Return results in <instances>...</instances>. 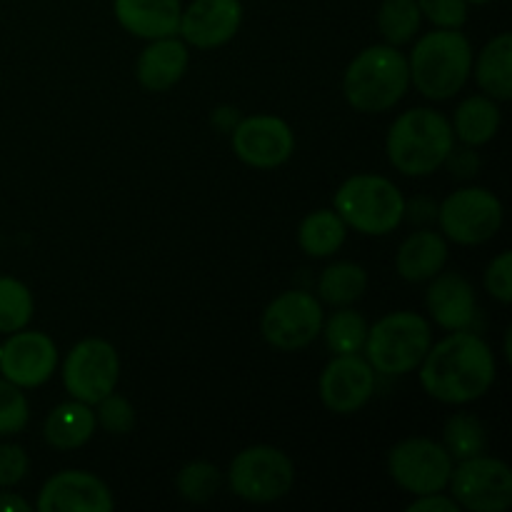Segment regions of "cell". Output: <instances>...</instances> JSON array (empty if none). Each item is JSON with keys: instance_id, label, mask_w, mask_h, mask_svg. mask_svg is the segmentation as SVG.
<instances>
[{"instance_id": "obj_22", "label": "cell", "mask_w": 512, "mask_h": 512, "mask_svg": "<svg viewBox=\"0 0 512 512\" xmlns=\"http://www.w3.org/2000/svg\"><path fill=\"white\" fill-rule=\"evenodd\" d=\"M95 413L90 405L80 400L58 405L53 413L45 418L43 438L55 450H78L93 438L95 433Z\"/></svg>"}, {"instance_id": "obj_9", "label": "cell", "mask_w": 512, "mask_h": 512, "mask_svg": "<svg viewBox=\"0 0 512 512\" xmlns=\"http://www.w3.org/2000/svg\"><path fill=\"white\" fill-rule=\"evenodd\" d=\"M450 498L460 510L505 512L512 505V473L498 458L475 455L450 473Z\"/></svg>"}, {"instance_id": "obj_6", "label": "cell", "mask_w": 512, "mask_h": 512, "mask_svg": "<svg viewBox=\"0 0 512 512\" xmlns=\"http://www.w3.org/2000/svg\"><path fill=\"white\" fill-rule=\"evenodd\" d=\"M430 345H433V333L428 320L418 313L398 310L368 328L363 350L375 373L398 378L413 373L423 363Z\"/></svg>"}, {"instance_id": "obj_18", "label": "cell", "mask_w": 512, "mask_h": 512, "mask_svg": "<svg viewBox=\"0 0 512 512\" xmlns=\"http://www.w3.org/2000/svg\"><path fill=\"white\" fill-rule=\"evenodd\" d=\"M428 293H425V305L435 323L443 330H470L475 320V290L468 278L460 273H443L440 270L435 278H430Z\"/></svg>"}, {"instance_id": "obj_15", "label": "cell", "mask_w": 512, "mask_h": 512, "mask_svg": "<svg viewBox=\"0 0 512 512\" xmlns=\"http://www.w3.org/2000/svg\"><path fill=\"white\" fill-rule=\"evenodd\" d=\"M318 390L330 413L353 415L373 398L375 370L358 353L335 355L320 375Z\"/></svg>"}, {"instance_id": "obj_41", "label": "cell", "mask_w": 512, "mask_h": 512, "mask_svg": "<svg viewBox=\"0 0 512 512\" xmlns=\"http://www.w3.org/2000/svg\"><path fill=\"white\" fill-rule=\"evenodd\" d=\"M465 3H468V5H488L490 0H465Z\"/></svg>"}, {"instance_id": "obj_21", "label": "cell", "mask_w": 512, "mask_h": 512, "mask_svg": "<svg viewBox=\"0 0 512 512\" xmlns=\"http://www.w3.org/2000/svg\"><path fill=\"white\" fill-rule=\"evenodd\" d=\"M445 263H448V243L433 230H418L408 235L395 255V270L408 283H425L435 278Z\"/></svg>"}, {"instance_id": "obj_27", "label": "cell", "mask_w": 512, "mask_h": 512, "mask_svg": "<svg viewBox=\"0 0 512 512\" xmlns=\"http://www.w3.org/2000/svg\"><path fill=\"white\" fill-rule=\"evenodd\" d=\"M423 13H420L415 0H383L378 10V30L385 38V43L400 45L410 43L418 35Z\"/></svg>"}, {"instance_id": "obj_8", "label": "cell", "mask_w": 512, "mask_h": 512, "mask_svg": "<svg viewBox=\"0 0 512 512\" xmlns=\"http://www.w3.org/2000/svg\"><path fill=\"white\" fill-rule=\"evenodd\" d=\"M440 230L458 245H483L503 228V203L488 188H460L438 208Z\"/></svg>"}, {"instance_id": "obj_12", "label": "cell", "mask_w": 512, "mask_h": 512, "mask_svg": "<svg viewBox=\"0 0 512 512\" xmlns=\"http://www.w3.org/2000/svg\"><path fill=\"white\" fill-rule=\"evenodd\" d=\"M388 473L398 488L413 495L443 493L453 473V458L435 440L408 438L388 453Z\"/></svg>"}, {"instance_id": "obj_35", "label": "cell", "mask_w": 512, "mask_h": 512, "mask_svg": "<svg viewBox=\"0 0 512 512\" xmlns=\"http://www.w3.org/2000/svg\"><path fill=\"white\" fill-rule=\"evenodd\" d=\"M485 290L493 295L498 303L510 305L512 303V253L503 250L498 258L485 270Z\"/></svg>"}, {"instance_id": "obj_40", "label": "cell", "mask_w": 512, "mask_h": 512, "mask_svg": "<svg viewBox=\"0 0 512 512\" xmlns=\"http://www.w3.org/2000/svg\"><path fill=\"white\" fill-rule=\"evenodd\" d=\"M30 505L15 493H0V512H28Z\"/></svg>"}, {"instance_id": "obj_17", "label": "cell", "mask_w": 512, "mask_h": 512, "mask_svg": "<svg viewBox=\"0 0 512 512\" xmlns=\"http://www.w3.org/2000/svg\"><path fill=\"white\" fill-rule=\"evenodd\" d=\"M115 500L108 485L85 470H63L43 485L40 512H110Z\"/></svg>"}, {"instance_id": "obj_24", "label": "cell", "mask_w": 512, "mask_h": 512, "mask_svg": "<svg viewBox=\"0 0 512 512\" xmlns=\"http://www.w3.org/2000/svg\"><path fill=\"white\" fill-rule=\"evenodd\" d=\"M475 80L480 90L498 103L512 98V33H500L480 50Z\"/></svg>"}, {"instance_id": "obj_33", "label": "cell", "mask_w": 512, "mask_h": 512, "mask_svg": "<svg viewBox=\"0 0 512 512\" xmlns=\"http://www.w3.org/2000/svg\"><path fill=\"white\" fill-rule=\"evenodd\" d=\"M95 423L110 435H125L133 430L135 425V408L130 405L128 398L123 395H105L95 410Z\"/></svg>"}, {"instance_id": "obj_39", "label": "cell", "mask_w": 512, "mask_h": 512, "mask_svg": "<svg viewBox=\"0 0 512 512\" xmlns=\"http://www.w3.org/2000/svg\"><path fill=\"white\" fill-rule=\"evenodd\" d=\"M213 125L220 130H233L238 125V110L235 108H218L213 113Z\"/></svg>"}, {"instance_id": "obj_13", "label": "cell", "mask_w": 512, "mask_h": 512, "mask_svg": "<svg viewBox=\"0 0 512 512\" xmlns=\"http://www.w3.org/2000/svg\"><path fill=\"white\" fill-rule=\"evenodd\" d=\"M230 133H233V153L250 168L273 170L293 158V128L278 115H250L238 120Z\"/></svg>"}, {"instance_id": "obj_20", "label": "cell", "mask_w": 512, "mask_h": 512, "mask_svg": "<svg viewBox=\"0 0 512 512\" xmlns=\"http://www.w3.org/2000/svg\"><path fill=\"white\" fill-rule=\"evenodd\" d=\"M190 63V53L185 40L170 38L150 40L148 48L140 53L135 65V78L150 93H163L170 90L185 75Z\"/></svg>"}, {"instance_id": "obj_25", "label": "cell", "mask_w": 512, "mask_h": 512, "mask_svg": "<svg viewBox=\"0 0 512 512\" xmlns=\"http://www.w3.org/2000/svg\"><path fill=\"white\" fill-rule=\"evenodd\" d=\"M348 225L335 210H315L298 228V245L308 258H330L345 243Z\"/></svg>"}, {"instance_id": "obj_7", "label": "cell", "mask_w": 512, "mask_h": 512, "mask_svg": "<svg viewBox=\"0 0 512 512\" xmlns=\"http://www.w3.org/2000/svg\"><path fill=\"white\" fill-rule=\"evenodd\" d=\"M228 483L233 495L245 503H275L293 490L295 465L283 450L273 445H253L233 458Z\"/></svg>"}, {"instance_id": "obj_11", "label": "cell", "mask_w": 512, "mask_h": 512, "mask_svg": "<svg viewBox=\"0 0 512 512\" xmlns=\"http://www.w3.org/2000/svg\"><path fill=\"white\" fill-rule=\"evenodd\" d=\"M325 323L323 305L305 290L280 293L265 308L260 330L265 343L278 350H303L320 335Z\"/></svg>"}, {"instance_id": "obj_37", "label": "cell", "mask_w": 512, "mask_h": 512, "mask_svg": "<svg viewBox=\"0 0 512 512\" xmlns=\"http://www.w3.org/2000/svg\"><path fill=\"white\" fill-rule=\"evenodd\" d=\"M445 163H448L450 173H453L455 178H473V175H478V170H480V158L473 153V148H470V145L450 150V155Z\"/></svg>"}, {"instance_id": "obj_5", "label": "cell", "mask_w": 512, "mask_h": 512, "mask_svg": "<svg viewBox=\"0 0 512 512\" xmlns=\"http://www.w3.org/2000/svg\"><path fill=\"white\" fill-rule=\"evenodd\" d=\"M405 198L393 180L360 173L345 180L333 198V210L348 228L363 235H388L403 223Z\"/></svg>"}, {"instance_id": "obj_14", "label": "cell", "mask_w": 512, "mask_h": 512, "mask_svg": "<svg viewBox=\"0 0 512 512\" xmlns=\"http://www.w3.org/2000/svg\"><path fill=\"white\" fill-rule=\"evenodd\" d=\"M58 368V348L53 338L38 330H18L0 345V373L18 388H38L48 383Z\"/></svg>"}, {"instance_id": "obj_29", "label": "cell", "mask_w": 512, "mask_h": 512, "mask_svg": "<svg viewBox=\"0 0 512 512\" xmlns=\"http://www.w3.org/2000/svg\"><path fill=\"white\" fill-rule=\"evenodd\" d=\"M320 335H325V343L335 355L360 353L368 338V323L360 313L350 310L348 305L340 308L338 313L330 315L328 323H323Z\"/></svg>"}, {"instance_id": "obj_30", "label": "cell", "mask_w": 512, "mask_h": 512, "mask_svg": "<svg viewBox=\"0 0 512 512\" xmlns=\"http://www.w3.org/2000/svg\"><path fill=\"white\" fill-rule=\"evenodd\" d=\"M220 485H223V473L218 465L205 463V460H193L175 475V490L188 503H208L210 498H215Z\"/></svg>"}, {"instance_id": "obj_32", "label": "cell", "mask_w": 512, "mask_h": 512, "mask_svg": "<svg viewBox=\"0 0 512 512\" xmlns=\"http://www.w3.org/2000/svg\"><path fill=\"white\" fill-rule=\"evenodd\" d=\"M28 420L30 408L23 388L3 378L0 380V438L23 433Z\"/></svg>"}, {"instance_id": "obj_10", "label": "cell", "mask_w": 512, "mask_h": 512, "mask_svg": "<svg viewBox=\"0 0 512 512\" xmlns=\"http://www.w3.org/2000/svg\"><path fill=\"white\" fill-rule=\"evenodd\" d=\"M120 378V358L113 343L103 338H85L75 345L63 363V385L70 398L85 405H98L115 393Z\"/></svg>"}, {"instance_id": "obj_34", "label": "cell", "mask_w": 512, "mask_h": 512, "mask_svg": "<svg viewBox=\"0 0 512 512\" xmlns=\"http://www.w3.org/2000/svg\"><path fill=\"white\" fill-rule=\"evenodd\" d=\"M415 3L435 28H463L468 20L465 0H415Z\"/></svg>"}, {"instance_id": "obj_31", "label": "cell", "mask_w": 512, "mask_h": 512, "mask_svg": "<svg viewBox=\"0 0 512 512\" xmlns=\"http://www.w3.org/2000/svg\"><path fill=\"white\" fill-rule=\"evenodd\" d=\"M33 318V295L20 280L0 275V333H18Z\"/></svg>"}, {"instance_id": "obj_19", "label": "cell", "mask_w": 512, "mask_h": 512, "mask_svg": "<svg viewBox=\"0 0 512 512\" xmlns=\"http://www.w3.org/2000/svg\"><path fill=\"white\" fill-rule=\"evenodd\" d=\"M113 13L128 33L143 40L178 35L180 0H113Z\"/></svg>"}, {"instance_id": "obj_23", "label": "cell", "mask_w": 512, "mask_h": 512, "mask_svg": "<svg viewBox=\"0 0 512 512\" xmlns=\"http://www.w3.org/2000/svg\"><path fill=\"white\" fill-rule=\"evenodd\" d=\"M498 100L488 98V95H470L463 103L455 108L453 115V133L463 145L478 148V145L490 143L500 128Z\"/></svg>"}, {"instance_id": "obj_36", "label": "cell", "mask_w": 512, "mask_h": 512, "mask_svg": "<svg viewBox=\"0 0 512 512\" xmlns=\"http://www.w3.org/2000/svg\"><path fill=\"white\" fill-rule=\"evenodd\" d=\"M28 473V453L20 445H0V488H13Z\"/></svg>"}, {"instance_id": "obj_26", "label": "cell", "mask_w": 512, "mask_h": 512, "mask_svg": "<svg viewBox=\"0 0 512 512\" xmlns=\"http://www.w3.org/2000/svg\"><path fill=\"white\" fill-rule=\"evenodd\" d=\"M365 288H368V273L358 263H333L318 280L320 300L335 308L353 305L355 300L363 298Z\"/></svg>"}, {"instance_id": "obj_1", "label": "cell", "mask_w": 512, "mask_h": 512, "mask_svg": "<svg viewBox=\"0 0 512 512\" xmlns=\"http://www.w3.org/2000/svg\"><path fill=\"white\" fill-rule=\"evenodd\" d=\"M418 368L425 393L445 405L480 400L493 388L498 375L495 353L470 330H453L438 345H430Z\"/></svg>"}, {"instance_id": "obj_4", "label": "cell", "mask_w": 512, "mask_h": 512, "mask_svg": "<svg viewBox=\"0 0 512 512\" xmlns=\"http://www.w3.org/2000/svg\"><path fill=\"white\" fill-rule=\"evenodd\" d=\"M410 88L408 58L395 45H370L353 58L343 78V95L360 113H383Z\"/></svg>"}, {"instance_id": "obj_2", "label": "cell", "mask_w": 512, "mask_h": 512, "mask_svg": "<svg viewBox=\"0 0 512 512\" xmlns=\"http://www.w3.org/2000/svg\"><path fill=\"white\" fill-rule=\"evenodd\" d=\"M453 148V125L433 108L405 110L390 125L388 140H385L390 165L410 178L433 175L435 170L443 168Z\"/></svg>"}, {"instance_id": "obj_16", "label": "cell", "mask_w": 512, "mask_h": 512, "mask_svg": "<svg viewBox=\"0 0 512 512\" xmlns=\"http://www.w3.org/2000/svg\"><path fill=\"white\" fill-rule=\"evenodd\" d=\"M243 23L240 0H193L180 13V28L185 45L198 50H213L230 43Z\"/></svg>"}, {"instance_id": "obj_38", "label": "cell", "mask_w": 512, "mask_h": 512, "mask_svg": "<svg viewBox=\"0 0 512 512\" xmlns=\"http://www.w3.org/2000/svg\"><path fill=\"white\" fill-rule=\"evenodd\" d=\"M418 500L408 505V512H460V505L455 503L450 495L443 493H428V495H415Z\"/></svg>"}, {"instance_id": "obj_3", "label": "cell", "mask_w": 512, "mask_h": 512, "mask_svg": "<svg viewBox=\"0 0 512 512\" xmlns=\"http://www.w3.org/2000/svg\"><path fill=\"white\" fill-rule=\"evenodd\" d=\"M410 80L428 100L458 95L473 73V48L460 28H438L413 45L408 58Z\"/></svg>"}, {"instance_id": "obj_28", "label": "cell", "mask_w": 512, "mask_h": 512, "mask_svg": "<svg viewBox=\"0 0 512 512\" xmlns=\"http://www.w3.org/2000/svg\"><path fill=\"white\" fill-rule=\"evenodd\" d=\"M443 448L453 460H468L488 450V435L483 423L470 413H455L443 430Z\"/></svg>"}]
</instances>
